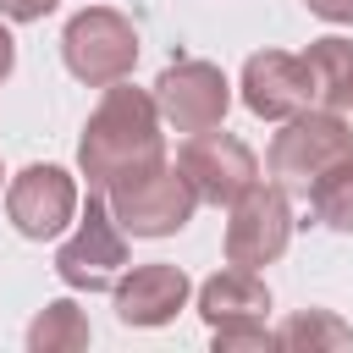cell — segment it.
<instances>
[{
  "mask_svg": "<svg viewBox=\"0 0 353 353\" xmlns=\"http://www.w3.org/2000/svg\"><path fill=\"white\" fill-rule=\"evenodd\" d=\"M165 160V121H160V105L149 88H132L127 77L121 83H105V99L94 105L83 138H77V171L88 176V188H110L143 165Z\"/></svg>",
  "mask_w": 353,
  "mask_h": 353,
  "instance_id": "cell-1",
  "label": "cell"
},
{
  "mask_svg": "<svg viewBox=\"0 0 353 353\" xmlns=\"http://www.w3.org/2000/svg\"><path fill=\"white\" fill-rule=\"evenodd\" d=\"M347 154H353V127H347L342 116L309 105V110L287 116L281 132L270 138L265 171H270V182H276L281 193H303V199H309V188H314L331 165H342Z\"/></svg>",
  "mask_w": 353,
  "mask_h": 353,
  "instance_id": "cell-2",
  "label": "cell"
},
{
  "mask_svg": "<svg viewBox=\"0 0 353 353\" xmlns=\"http://www.w3.org/2000/svg\"><path fill=\"white\" fill-rule=\"evenodd\" d=\"M199 314L215 336V353H243V347H276L270 320V287L259 281V270L226 265L199 287Z\"/></svg>",
  "mask_w": 353,
  "mask_h": 353,
  "instance_id": "cell-3",
  "label": "cell"
},
{
  "mask_svg": "<svg viewBox=\"0 0 353 353\" xmlns=\"http://www.w3.org/2000/svg\"><path fill=\"white\" fill-rule=\"evenodd\" d=\"M105 204H110V215H116V226H121L127 237H171V232H182V226L193 221V210H199L188 176H182L176 165H165V160H154V165L110 182V188H105Z\"/></svg>",
  "mask_w": 353,
  "mask_h": 353,
  "instance_id": "cell-4",
  "label": "cell"
},
{
  "mask_svg": "<svg viewBox=\"0 0 353 353\" xmlns=\"http://www.w3.org/2000/svg\"><path fill=\"white\" fill-rule=\"evenodd\" d=\"M61 55H66V72L88 88L121 83V77H132V61H138V28L116 6H88L66 22Z\"/></svg>",
  "mask_w": 353,
  "mask_h": 353,
  "instance_id": "cell-5",
  "label": "cell"
},
{
  "mask_svg": "<svg viewBox=\"0 0 353 353\" xmlns=\"http://www.w3.org/2000/svg\"><path fill=\"white\" fill-rule=\"evenodd\" d=\"M121 270H127V232L116 226L110 204L94 188L88 193V210L72 226V237L55 248V276L66 287H77V292H110Z\"/></svg>",
  "mask_w": 353,
  "mask_h": 353,
  "instance_id": "cell-6",
  "label": "cell"
},
{
  "mask_svg": "<svg viewBox=\"0 0 353 353\" xmlns=\"http://www.w3.org/2000/svg\"><path fill=\"white\" fill-rule=\"evenodd\" d=\"M226 265L243 270H265L287 254L292 243V204L276 182H248L232 204H226Z\"/></svg>",
  "mask_w": 353,
  "mask_h": 353,
  "instance_id": "cell-7",
  "label": "cell"
},
{
  "mask_svg": "<svg viewBox=\"0 0 353 353\" xmlns=\"http://www.w3.org/2000/svg\"><path fill=\"white\" fill-rule=\"evenodd\" d=\"M154 105H160V121L176 127V132H204V127H221L226 110H232V83L215 61H171L160 77H154Z\"/></svg>",
  "mask_w": 353,
  "mask_h": 353,
  "instance_id": "cell-8",
  "label": "cell"
},
{
  "mask_svg": "<svg viewBox=\"0 0 353 353\" xmlns=\"http://www.w3.org/2000/svg\"><path fill=\"white\" fill-rule=\"evenodd\" d=\"M176 171L188 176L193 199H199V204H215V210L232 204L248 182H259L254 149H248L243 138H232V132H215V127L188 132V143L176 149Z\"/></svg>",
  "mask_w": 353,
  "mask_h": 353,
  "instance_id": "cell-9",
  "label": "cell"
},
{
  "mask_svg": "<svg viewBox=\"0 0 353 353\" xmlns=\"http://www.w3.org/2000/svg\"><path fill=\"white\" fill-rule=\"evenodd\" d=\"M6 215L33 243L61 237L77 221V182H72V171H61V165H22L11 176V188H6Z\"/></svg>",
  "mask_w": 353,
  "mask_h": 353,
  "instance_id": "cell-10",
  "label": "cell"
},
{
  "mask_svg": "<svg viewBox=\"0 0 353 353\" xmlns=\"http://www.w3.org/2000/svg\"><path fill=\"white\" fill-rule=\"evenodd\" d=\"M243 105L259 116V121H287L298 110L314 105V72L303 55H287V50H254L243 61Z\"/></svg>",
  "mask_w": 353,
  "mask_h": 353,
  "instance_id": "cell-11",
  "label": "cell"
},
{
  "mask_svg": "<svg viewBox=\"0 0 353 353\" xmlns=\"http://www.w3.org/2000/svg\"><path fill=\"white\" fill-rule=\"evenodd\" d=\"M110 292H116V320H121V325H143V331H154V325H171V320L188 309L193 281H188L182 265L149 259V265L121 270Z\"/></svg>",
  "mask_w": 353,
  "mask_h": 353,
  "instance_id": "cell-12",
  "label": "cell"
},
{
  "mask_svg": "<svg viewBox=\"0 0 353 353\" xmlns=\"http://www.w3.org/2000/svg\"><path fill=\"white\" fill-rule=\"evenodd\" d=\"M303 61H309V72H314V99H320V110H331V116H342V121L353 127V39L325 33V39L309 44Z\"/></svg>",
  "mask_w": 353,
  "mask_h": 353,
  "instance_id": "cell-13",
  "label": "cell"
},
{
  "mask_svg": "<svg viewBox=\"0 0 353 353\" xmlns=\"http://www.w3.org/2000/svg\"><path fill=\"white\" fill-rule=\"evenodd\" d=\"M88 342H94V325H88V314H83L72 298L44 303V309L33 314V325H28V347H33V353H77V347H88Z\"/></svg>",
  "mask_w": 353,
  "mask_h": 353,
  "instance_id": "cell-14",
  "label": "cell"
},
{
  "mask_svg": "<svg viewBox=\"0 0 353 353\" xmlns=\"http://www.w3.org/2000/svg\"><path fill=\"white\" fill-rule=\"evenodd\" d=\"M309 210H314L320 226L353 237V154H347L342 165H331V171L309 188Z\"/></svg>",
  "mask_w": 353,
  "mask_h": 353,
  "instance_id": "cell-15",
  "label": "cell"
},
{
  "mask_svg": "<svg viewBox=\"0 0 353 353\" xmlns=\"http://www.w3.org/2000/svg\"><path fill=\"white\" fill-rule=\"evenodd\" d=\"M276 347H353V331L325 309H303L276 331Z\"/></svg>",
  "mask_w": 353,
  "mask_h": 353,
  "instance_id": "cell-16",
  "label": "cell"
},
{
  "mask_svg": "<svg viewBox=\"0 0 353 353\" xmlns=\"http://www.w3.org/2000/svg\"><path fill=\"white\" fill-rule=\"evenodd\" d=\"M61 0H0V17H11V22H39V17H50Z\"/></svg>",
  "mask_w": 353,
  "mask_h": 353,
  "instance_id": "cell-17",
  "label": "cell"
},
{
  "mask_svg": "<svg viewBox=\"0 0 353 353\" xmlns=\"http://www.w3.org/2000/svg\"><path fill=\"white\" fill-rule=\"evenodd\" d=\"M303 6H309L320 22H336V28H342V22H353V0H303Z\"/></svg>",
  "mask_w": 353,
  "mask_h": 353,
  "instance_id": "cell-18",
  "label": "cell"
},
{
  "mask_svg": "<svg viewBox=\"0 0 353 353\" xmlns=\"http://www.w3.org/2000/svg\"><path fill=\"white\" fill-rule=\"evenodd\" d=\"M11 66H17V39L6 33V22H0V83L11 77Z\"/></svg>",
  "mask_w": 353,
  "mask_h": 353,
  "instance_id": "cell-19",
  "label": "cell"
}]
</instances>
